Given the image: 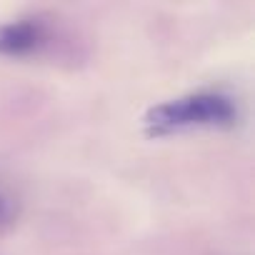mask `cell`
I'll return each instance as SVG.
<instances>
[{
  "label": "cell",
  "mask_w": 255,
  "mask_h": 255,
  "mask_svg": "<svg viewBox=\"0 0 255 255\" xmlns=\"http://www.w3.org/2000/svg\"><path fill=\"white\" fill-rule=\"evenodd\" d=\"M240 120V103L233 93L205 88L170 100H163L143 115V128L153 138L185 133V130H220Z\"/></svg>",
  "instance_id": "1"
},
{
  "label": "cell",
  "mask_w": 255,
  "mask_h": 255,
  "mask_svg": "<svg viewBox=\"0 0 255 255\" xmlns=\"http://www.w3.org/2000/svg\"><path fill=\"white\" fill-rule=\"evenodd\" d=\"M15 218V203L8 193L0 190V230H3L5 225H10Z\"/></svg>",
  "instance_id": "3"
},
{
  "label": "cell",
  "mask_w": 255,
  "mask_h": 255,
  "mask_svg": "<svg viewBox=\"0 0 255 255\" xmlns=\"http://www.w3.org/2000/svg\"><path fill=\"white\" fill-rule=\"evenodd\" d=\"M55 25L48 15H20L0 25V58H38L48 53L58 40Z\"/></svg>",
  "instance_id": "2"
}]
</instances>
